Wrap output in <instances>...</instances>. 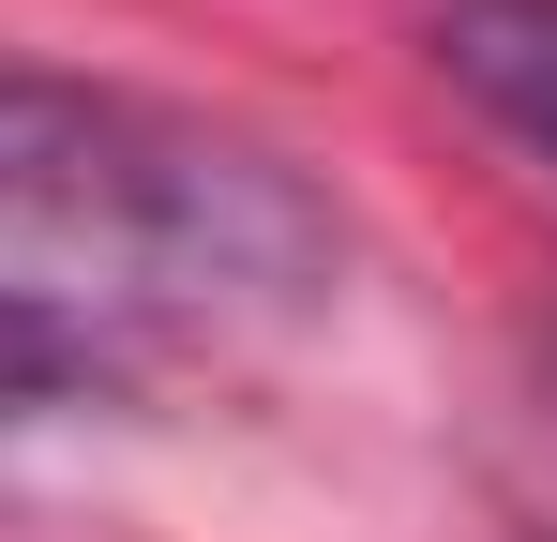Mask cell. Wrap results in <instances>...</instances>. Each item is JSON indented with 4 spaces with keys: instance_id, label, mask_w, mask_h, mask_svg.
<instances>
[{
    "instance_id": "obj_1",
    "label": "cell",
    "mask_w": 557,
    "mask_h": 542,
    "mask_svg": "<svg viewBox=\"0 0 557 542\" xmlns=\"http://www.w3.org/2000/svg\"><path fill=\"white\" fill-rule=\"evenodd\" d=\"M347 271L332 196L272 136L106 76L0 61V332L15 347H211Z\"/></svg>"
},
{
    "instance_id": "obj_2",
    "label": "cell",
    "mask_w": 557,
    "mask_h": 542,
    "mask_svg": "<svg viewBox=\"0 0 557 542\" xmlns=\"http://www.w3.org/2000/svg\"><path fill=\"white\" fill-rule=\"evenodd\" d=\"M437 76L557 167V0H437Z\"/></svg>"
}]
</instances>
